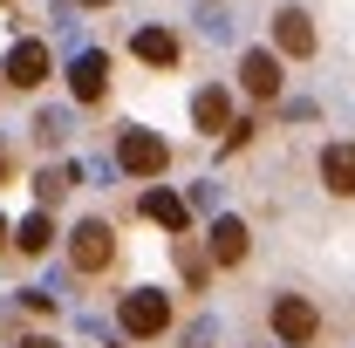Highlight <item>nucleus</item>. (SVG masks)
<instances>
[{
  "label": "nucleus",
  "instance_id": "nucleus-12",
  "mask_svg": "<svg viewBox=\"0 0 355 348\" xmlns=\"http://www.w3.org/2000/svg\"><path fill=\"white\" fill-rule=\"evenodd\" d=\"M144 218H150V225H164V232H184V225H191L184 198H178V191H164V184H150V191H144Z\"/></svg>",
  "mask_w": 355,
  "mask_h": 348
},
{
  "label": "nucleus",
  "instance_id": "nucleus-17",
  "mask_svg": "<svg viewBox=\"0 0 355 348\" xmlns=\"http://www.w3.org/2000/svg\"><path fill=\"white\" fill-rule=\"evenodd\" d=\"M7 171H14V150H7V143H0V184H7Z\"/></svg>",
  "mask_w": 355,
  "mask_h": 348
},
{
  "label": "nucleus",
  "instance_id": "nucleus-2",
  "mask_svg": "<svg viewBox=\"0 0 355 348\" xmlns=\"http://www.w3.org/2000/svg\"><path fill=\"white\" fill-rule=\"evenodd\" d=\"M116 164L130 177H164V164H171V143L157 130H123L116 137Z\"/></svg>",
  "mask_w": 355,
  "mask_h": 348
},
{
  "label": "nucleus",
  "instance_id": "nucleus-1",
  "mask_svg": "<svg viewBox=\"0 0 355 348\" xmlns=\"http://www.w3.org/2000/svg\"><path fill=\"white\" fill-rule=\"evenodd\" d=\"M116 321H123V335L150 342V335L171 328V294H157V287H130V294L116 301Z\"/></svg>",
  "mask_w": 355,
  "mask_h": 348
},
{
  "label": "nucleus",
  "instance_id": "nucleus-18",
  "mask_svg": "<svg viewBox=\"0 0 355 348\" xmlns=\"http://www.w3.org/2000/svg\"><path fill=\"white\" fill-rule=\"evenodd\" d=\"M21 348H62V342H48V335H28V342H21Z\"/></svg>",
  "mask_w": 355,
  "mask_h": 348
},
{
  "label": "nucleus",
  "instance_id": "nucleus-14",
  "mask_svg": "<svg viewBox=\"0 0 355 348\" xmlns=\"http://www.w3.org/2000/svg\"><path fill=\"white\" fill-rule=\"evenodd\" d=\"M48 239H55V218L48 212H35V218L14 225V246H21V253H48Z\"/></svg>",
  "mask_w": 355,
  "mask_h": 348
},
{
  "label": "nucleus",
  "instance_id": "nucleus-11",
  "mask_svg": "<svg viewBox=\"0 0 355 348\" xmlns=\"http://www.w3.org/2000/svg\"><path fill=\"white\" fill-rule=\"evenodd\" d=\"M191 123H198L205 137H225V130H232V96H225V89H198V103H191Z\"/></svg>",
  "mask_w": 355,
  "mask_h": 348
},
{
  "label": "nucleus",
  "instance_id": "nucleus-13",
  "mask_svg": "<svg viewBox=\"0 0 355 348\" xmlns=\"http://www.w3.org/2000/svg\"><path fill=\"white\" fill-rule=\"evenodd\" d=\"M130 48H137V62H150V69H171V62H178V35H171V28H144Z\"/></svg>",
  "mask_w": 355,
  "mask_h": 348
},
{
  "label": "nucleus",
  "instance_id": "nucleus-10",
  "mask_svg": "<svg viewBox=\"0 0 355 348\" xmlns=\"http://www.w3.org/2000/svg\"><path fill=\"white\" fill-rule=\"evenodd\" d=\"M321 184L335 198H355V143H328L321 150Z\"/></svg>",
  "mask_w": 355,
  "mask_h": 348
},
{
  "label": "nucleus",
  "instance_id": "nucleus-7",
  "mask_svg": "<svg viewBox=\"0 0 355 348\" xmlns=\"http://www.w3.org/2000/svg\"><path fill=\"white\" fill-rule=\"evenodd\" d=\"M273 48H280V55H294V62H308V55H314V21H308V7H280V14H273Z\"/></svg>",
  "mask_w": 355,
  "mask_h": 348
},
{
  "label": "nucleus",
  "instance_id": "nucleus-8",
  "mask_svg": "<svg viewBox=\"0 0 355 348\" xmlns=\"http://www.w3.org/2000/svg\"><path fill=\"white\" fill-rule=\"evenodd\" d=\"M205 246H212V266H239L246 246H253V239H246V218H212V239H205Z\"/></svg>",
  "mask_w": 355,
  "mask_h": 348
},
{
  "label": "nucleus",
  "instance_id": "nucleus-20",
  "mask_svg": "<svg viewBox=\"0 0 355 348\" xmlns=\"http://www.w3.org/2000/svg\"><path fill=\"white\" fill-rule=\"evenodd\" d=\"M0 7H7V0H0Z\"/></svg>",
  "mask_w": 355,
  "mask_h": 348
},
{
  "label": "nucleus",
  "instance_id": "nucleus-4",
  "mask_svg": "<svg viewBox=\"0 0 355 348\" xmlns=\"http://www.w3.org/2000/svg\"><path fill=\"white\" fill-rule=\"evenodd\" d=\"M273 335L287 348H308L314 335H321V314H314L308 294H280V301H273Z\"/></svg>",
  "mask_w": 355,
  "mask_h": 348
},
{
  "label": "nucleus",
  "instance_id": "nucleus-15",
  "mask_svg": "<svg viewBox=\"0 0 355 348\" xmlns=\"http://www.w3.org/2000/svg\"><path fill=\"white\" fill-rule=\"evenodd\" d=\"M69 191H76V164H48V171L35 177V198H42V205H55V198H69Z\"/></svg>",
  "mask_w": 355,
  "mask_h": 348
},
{
  "label": "nucleus",
  "instance_id": "nucleus-9",
  "mask_svg": "<svg viewBox=\"0 0 355 348\" xmlns=\"http://www.w3.org/2000/svg\"><path fill=\"white\" fill-rule=\"evenodd\" d=\"M69 89H76V103H103L110 96V55H83L69 69Z\"/></svg>",
  "mask_w": 355,
  "mask_h": 348
},
{
  "label": "nucleus",
  "instance_id": "nucleus-19",
  "mask_svg": "<svg viewBox=\"0 0 355 348\" xmlns=\"http://www.w3.org/2000/svg\"><path fill=\"white\" fill-rule=\"evenodd\" d=\"M7 239H14V232H7V218H0V253H7Z\"/></svg>",
  "mask_w": 355,
  "mask_h": 348
},
{
  "label": "nucleus",
  "instance_id": "nucleus-3",
  "mask_svg": "<svg viewBox=\"0 0 355 348\" xmlns=\"http://www.w3.org/2000/svg\"><path fill=\"white\" fill-rule=\"evenodd\" d=\"M110 260H116V232H110L103 218H83V225L69 232V266H76V273H103Z\"/></svg>",
  "mask_w": 355,
  "mask_h": 348
},
{
  "label": "nucleus",
  "instance_id": "nucleus-16",
  "mask_svg": "<svg viewBox=\"0 0 355 348\" xmlns=\"http://www.w3.org/2000/svg\"><path fill=\"white\" fill-rule=\"evenodd\" d=\"M178 260H184V280H191V287H198V280H205V260H198V253H191V246H178Z\"/></svg>",
  "mask_w": 355,
  "mask_h": 348
},
{
  "label": "nucleus",
  "instance_id": "nucleus-5",
  "mask_svg": "<svg viewBox=\"0 0 355 348\" xmlns=\"http://www.w3.org/2000/svg\"><path fill=\"white\" fill-rule=\"evenodd\" d=\"M280 82H287V76H280V55H266V48H246V55H239V89H246L253 103H273Z\"/></svg>",
  "mask_w": 355,
  "mask_h": 348
},
{
  "label": "nucleus",
  "instance_id": "nucleus-6",
  "mask_svg": "<svg viewBox=\"0 0 355 348\" xmlns=\"http://www.w3.org/2000/svg\"><path fill=\"white\" fill-rule=\"evenodd\" d=\"M0 76H7V89H42L48 82V48L42 42H14L7 62H0Z\"/></svg>",
  "mask_w": 355,
  "mask_h": 348
}]
</instances>
